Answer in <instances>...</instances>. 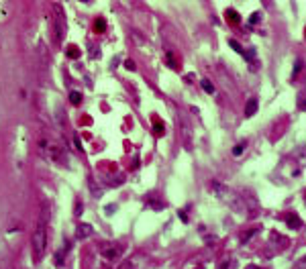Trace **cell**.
I'll return each mask as SVG.
<instances>
[{"mask_svg":"<svg viewBox=\"0 0 306 269\" xmlns=\"http://www.w3.org/2000/svg\"><path fill=\"white\" fill-rule=\"evenodd\" d=\"M123 251H125V249H123L121 245H113V247H104V249H102V255H104L106 259L113 261V259H119V257L123 255Z\"/></svg>","mask_w":306,"mask_h":269,"instance_id":"4","label":"cell"},{"mask_svg":"<svg viewBox=\"0 0 306 269\" xmlns=\"http://www.w3.org/2000/svg\"><path fill=\"white\" fill-rule=\"evenodd\" d=\"M292 269H306V255L304 257H300L296 263H294V267Z\"/></svg>","mask_w":306,"mask_h":269,"instance_id":"11","label":"cell"},{"mask_svg":"<svg viewBox=\"0 0 306 269\" xmlns=\"http://www.w3.org/2000/svg\"><path fill=\"white\" fill-rule=\"evenodd\" d=\"M55 8V22H53V29H55V43H61V33H63V22H61V8L59 4L53 6Z\"/></svg>","mask_w":306,"mask_h":269,"instance_id":"3","label":"cell"},{"mask_svg":"<svg viewBox=\"0 0 306 269\" xmlns=\"http://www.w3.org/2000/svg\"><path fill=\"white\" fill-rule=\"evenodd\" d=\"M90 235H92V229H90V224H80V227H78V239L90 237Z\"/></svg>","mask_w":306,"mask_h":269,"instance_id":"5","label":"cell"},{"mask_svg":"<svg viewBox=\"0 0 306 269\" xmlns=\"http://www.w3.org/2000/svg\"><path fill=\"white\" fill-rule=\"evenodd\" d=\"M94 29H96V33H104V29H106V20H104V18H98V20L94 22Z\"/></svg>","mask_w":306,"mask_h":269,"instance_id":"9","label":"cell"},{"mask_svg":"<svg viewBox=\"0 0 306 269\" xmlns=\"http://www.w3.org/2000/svg\"><path fill=\"white\" fill-rule=\"evenodd\" d=\"M202 88L206 90V92H208V94H212V90H214V88L210 86V82H208V80H202Z\"/></svg>","mask_w":306,"mask_h":269,"instance_id":"13","label":"cell"},{"mask_svg":"<svg viewBox=\"0 0 306 269\" xmlns=\"http://www.w3.org/2000/svg\"><path fill=\"white\" fill-rule=\"evenodd\" d=\"M255 110H257V100L251 98V100L247 102V106H245V117H253V115H255Z\"/></svg>","mask_w":306,"mask_h":269,"instance_id":"6","label":"cell"},{"mask_svg":"<svg viewBox=\"0 0 306 269\" xmlns=\"http://www.w3.org/2000/svg\"><path fill=\"white\" fill-rule=\"evenodd\" d=\"M243 151V145H239V147H235V155H239V153H241Z\"/></svg>","mask_w":306,"mask_h":269,"instance_id":"17","label":"cell"},{"mask_svg":"<svg viewBox=\"0 0 306 269\" xmlns=\"http://www.w3.org/2000/svg\"><path fill=\"white\" fill-rule=\"evenodd\" d=\"M121 269H133V265H131V263H123Z\"/></svg>","mask_w":306,"mask_h":269,"instance_id":"16","label":"cell"},{"mask_svg":"<svg viewBox=\"0 0 306 269\" xmlns=\"http://www.w3.org/2000/svg\"><path fill=\"white\" fill-rule=\"evenodd\" d=\"M68 55H70V57H78V49L70 47V49H68Z\"/></svg>","mask_w":306,"mask_h":269,"instance_id":"14","label":"cell"},{"mask_svg":"<svg viewBox=\"0 0 306 269\" xmlns=\"http://www.w3.org/2000/svg\"><path fill=\"white\" fill-rule=\"evenodd\" d=\"M212 190L216 192V196L221 198L225 204H229L235 212H243L245 210V204H243V200L239 198L233 190H229V188H225V186H221V184H212Z\"/></svg>","mask_w":306,"mask_h":269,"instance_id":"2","label":"cell"},{"mask_svg":"<svg viewBox=\"0 0 306 269\" xmlns=\"http://www.w3.org/2000/svg\"><path fill=\"white\" fill-rule=\"evenodd\" d=\"M227 20L231 22V25H237V22H239V14L235 10H227Z\"/></svg>","mask_w":306,"mask_h":269,"instance_id":"8","label":"cell"},{"mask_svg":"<svg viewBox=\"0 0 306 269\" xmlns=\"http://www.w3.org/2000/svg\"><path fill=\"white\" fill-rule=\"evenodd\" d=\"M47 206H43L41 210V216H39V222L31 235V257L35 263H39L45 255V249H47V222H49V216H47Z\"/></svg>","mask_w":306,"mask_h":269,"instance_id":"1","label":"cell"},{"mask_svg":"<svg viewBox=\"0 0 306 269\" xmlns=\"http://www.w3.org/2000/svg\"><path fill=\"white\" fill-rule=\"evenodd\" d=\"M70 100H72V104H76V106H78V104L82 102V96H80V92H72V94H70Z\"/></svg>","mask_w":306,"mask_h":269,"instance_id":"12","label":"cell"},{"mask_svg":"<svg viewBox=\"0 0 306 269\" xmlns=\"http://www.w3.org/2000/svg\"><path fill=\"white\" fill-rule=\"evenodd\" d=\"M286 220L290 224V229H300V218L296 214H286Z\"/></svg>","mask_w":306,"mask_h":269,"instance_id":"7","label":"cell"},{"mask_svg":"<svg viewBox=\"0 0 306 269\" xmlns=\"http://www.w3.org/2000/svg\"><path fill=\"white\" fill-rule=\"evenodd\" d=\"M245 269H261V267H257V265H247Z\"/></svg>","mask_w":306,"mask_h":269,"instance_id":"18","label":"cell"},{"mask_svg":"<svg viewBox=\"0 0 306 269\" xmlns=\"http://www.w3.org/2000/svg\"><path fill=\"white\" fill-rule=\"evenodd\" d=\"M218 269H235V259H225L221 265H218Z\"/></svg>","mask_w":306,"mask_h":269,"instance_id":"10","label":"cell"},{"mask_svg":"<svg viewBox=\"0 0 306 269\" xmlns=\"http://www.w3.org/2000/svg\"><path fill=\"white\" fill-rule=\"evenodd\" d=\"M253 235H255V231H251V233H247V235H243V241H249V239H251Z\"/></svg>","mask_w":306,"mask_h":269,"instance_id":"15","label":"cell"}]
</instances>
